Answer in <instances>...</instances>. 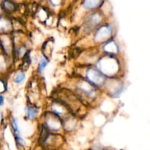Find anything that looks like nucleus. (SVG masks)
<instances>
[{
  "label": "nucleus",
  "instance_id": "aec40b11",
  "mask_svg": "<svg viewBox=\"0 0 150 150\" xmlns=\"http://www.w3.org/2000/svg\"><path fill=\"white\" fill-rule=\"evenodd\" d=\"M1 8L3 11L7 13H13L18 10L17 4L11 0H4L1 4Z\"/></svg>",
  "mask_w": 150,
  "mask_h": 150
},
{
  "label": "nucleus",
  "instance_id": "a878e982",
  "mask_svg": "<svg viewBox=\"0 0 150 150\" xmlns=\"http://www.w3.org/2000/svg\"><path fill=\"white\" fill-rule=\"evenodd\" d=\"M40 150H41V149H40Z\"/></svg>",
  "mask_w": 150,
  "mask_h": 150
},
{
  "label": "nucleus",
  "instance_id": "423d86ee",
  "mask_svg": "<svg viewBox=\"0 0 150 150\" xmlns=\"http://www.w3.org/2000/svg\"><path fill=\"white\" fill-rule=\"evenodd\" d=\"M72 74L81 76L100 91L103 90L107 81V78L95 65L75 64Z\"/></svg>",
  "mask_w": 150,
  "mask_h": 150
},
{
  "label": "nucleus",
  "instance_id": "b1692460",
  "mask_svg": "<svg viewBox=\"0 0 150 150\" xmlns=\"http://www.w3.org/2000/svg\"><path fill=\"white\" fill-rule=\"evenodd\" d=\"M2 11H3L2 8H1V7H0V16H1V13H2Z\"/></svg>",
  "mask_w": 150,
  "mask_h": 150
},
{
  "label": "nucleus",
  "instance_id": "ddd939ff",
  "mask_svg": "<svg viewBox=\"0 0 150 150\" xmlns=\"http://www.w3.org/2000/svg\"><path fill=\"white\" fill-rule=\"evenodd\" d=\"M12 34L0 35V48H1V53L13 59V60L14 42H13V38Z\"/></svg>",
  "mask_w": 150,
  "mask_h": 150
},
{
  "label": "nucleus",
  "instance_id": "1a4fd4ad",
  "mask_svg": "<svg viewBox=\"0 0 150 150\" xmlns=\"http://www.w3.org/2000/svg\"><path fill=\"white\" fill-rule=\"evenodd\" d=\"M43 110V106L39 104L26 102L23 108V117L27 122H38Z\"/></svg>",
  "mask_w": 150,
  "mask_h": 150
},
{
  "label": "nucleus",
  "instance_id": "412c9836",
  "mask_svg": "<svg viewBox=\"0 0 150 150\" xmlns=\"http://www.w3.org/2000/svg\"><path fill=\"white\" fill-rule=\"evenodd\" d=\"M7 89V83L3 79H0V94H3Z\"/></svg>",
  "mask_w": 150,
  "mask_h": 150
},
{
  "label": "nucleus",
  "instance_id": "4468645a",
  "mask_svg": "<svg viewBox=\"0 0 150 150\" xmlns=\"http://www.w3.org/2000/svg\"><path fill=\"white\" fill-rule=\"evenodd\" d=\"M50 61H51V59L39 52V58H38V63L36 64V70H35V74L38 77H41L46 67H48Z\"/></svg>",
  "mask_w": 150,
  "mask_h": 150
},
{
  "label": "nucleus",
  "instance_id": "f3484780",
  "mask_svg": "<svg viewBox=\"0 0 150 150\" xmlns=\"http://www.w3.org/2000/svg\"><path fill=\"white\" fill-rule=\"evenodd\" d=\"M13 64H14L13 59L7 57L2 53L0 54V74H4L9 72V69Z\"/></svg>",
  "mask_w": 150,
  "mask_h": 150
},
{
  "label": "nucleus",
  "instance_id": "2eb2a0df",
  "mask_svg": "<svg viewBox=\"0 0 150 150\" xmlns=\"http://www.w3.org/2000/svg\"><path fill=\"white\" fill-rule=\"evenodd\" d=\"M13 32V22L6 16H0V35H10Z\"/></svg>",
  "mask_w": 150,
  "mask_h": 150
},
{
  "label": "nucleus",
  "instance_id": "f257e3e1",
  "mask_svg": "<svg viewBox=\"0 0 150 150\" xmlns=\"http://www.w3.org/2000/svg\"><path fill=\"white\" fill-rule=\"evenodd\" d=\"M63 86L71 90L89 109L98 107L105 97L102 91L77 75L69 76Z\"/></svg>",
  "mask_w": 150,
  "mask_h": 150
},
{
  "label": "nucleus",
  "instance_id": "4be33fe9",
  "mask_svg": "<svg viewBox=\"0 0 150 150\" xmlns=\"http://www.w3.org/2000/svg\"><path fill=\"white\" fill-rule=\"evenodd\" d=\"M50 2L53 7H58L62 2V0H50Z\"/></svg>",
  "mask_w": 150,
  "mask_h": 150
},
{
  "label": "nucleus",
  "instance_id": "5701e85b",
  "mask_svg": "<svg viewBox=\"0 0 150 150\" xmlns=\"http://www.w3.org/2000/svg\"><path fill=\"white\" fill-rule=\"evenodd\" d=\"M4 103V97L2 94H0V108L3 106Z\"/></svg>",
  "mask_w": 150,
  "mask_h": 150
},
{
  "label": "nucleus",
  "instance_id": "9b49d317",
  "mask_svg": "<svg viewBox=\"0 0 150 150\" xmlns=\"http://www.w3.org/2000/svg\"><path fill=\"white\" fill-rule=\"evenodd\" d=\"M10 127L11 132L14 139L16 146L19 150H25L26 148V142L22 135L20 125L18 118L13 117L10 120Z\"/></svg>",
  "mask_w": 150,
  "mask_h": 150
},
{
  "label": "nucleus",
  "instance_id": "6ab92c4d",
  "mask_svg": "<svg viewBox=\"0 0 150 150\" xmlns=\"http://www.w3.org/2000/svg\"><path fill=\"white\" fill-rule=\"evenodd\" d=\"M53 48H54V41L51 40V38H50V39H47L46 40L44 41L40 48V52L51 59V56H52Z\"/></svg>",
  "mask_w": 150,
  "mask_h": 150
},
{
  "label": "nucleus",
  "instance_id": "9d476101",
  "mask_svg": "<svg viewBox=\"0 0 150 150\" xmlns=\"http://www.w3.org/2000/svg\"><path fill=\"white\" fill-rule=\"evenodd\" d=\"M81 120L74 114H70L64 118L62 120L64 136L67 137V136H72L77 133L81 128Z\"/></svg>",
  "mask_w": 150,
  "mask_h": 150
},
{
  "label": "nucleus",
  "instance_id": "f03ea898",
  "mask_svg": "<svg viewBox=\"0 0 150 150\" xmlns=\"http://www.w3.org/2000/svg\"><path fill=\"white\" fill-rule=\"evenodd\" d=\"M50 96L59 100L72 114L76 115L81 120L85 118L90 110L71 90L63 85L55 88Z\"/></svg>",
  "mask_w": 150,
  "mask_h": 150
},
{
  "label": "nucleus",
  "instance_id": "bb28decb",
  "mask_svg": "<svg viewBox=\"0 0 150 150\" xmlns=\"http://www.w3.org/2000/svg\"><path fill=\"white\" fill-rule=\"evenodd\" d=\"M0 1H1V0H0Z\"/></svg>",
  "mask_w": 150,
  "mask_h": 150
},
{
  "label": "nucleus",
  "instance_id": "39448f33",
  "mask_svg": "<svg viewBox=\"0 0 150 150\" xmlns=\"http://www.w3.org/2000/svg\"><path fill=\"white\" fill-rule=\"evenodd\" d=\"M38 136L37 143L41 150H64L67 137L64 134L52 133L47 131L38 124Z\"/></svg>",
  "mask_w": 150,
  "mask_h": 150
},
{
  "label": "nucleus",
  "instance_id": "20e7f679",
  "mask_svg": "<svg viewBox=\"0 0 150 150\" xmlns=\"http://www.w3.org/2000/svg\"><path fill=\"white\" fill-rule=\"evenodd\" d=\"M95 67L107 78L123 77V62L121 56L100 54Z\"/></svg>",
  "mask_w": 150,
  "mask_h": 150
},
{
  "label": "nucleus",
  "instance_id": "0eeeda50",
  "mask_svg": "<svg viewBox=\"0 0 150 150\" xmlns=\"http://www.w3.org/2000/svg\"><path fill=\"white\" fill-rule=\"evenodd\" d=\"M38 123L50 133L64 134L62 120L49 111L42 110Z\"/></svg>",
  "mask_w": 150,
  "mask_h": 150
},
{
  "label": "nucleus",
  "instance_id": "6e6552de",
  "mask_svg": "<svg viewBox=\"0 0 150 150\" xmlns=\"http://www.w3.org/2000/svg\"><path fill=\"white\" fill-rule=\"evenodd\" d=\"M125 82L123 77L107 79L102 92L104 96L111 100L119 99L125 90Z\"/></svg>",
  "mask_w": 150,
  "mask_h": 150
},
{
  "label": "nucleus",
  "instance_id": "7ed1b4c3",
  "mask_svg": "<svg viewBox=\"0 0 150 150\" xmlns=\"http://www.w3.org/2000/svg\"><path fill=\"white\" fill-rule=\"evenodd\" d=\"M117 28L113 23L105 21L98 26L90 35L76 40V42H81V45H75L81 48H87L90 47H99L112 38H116Z\"/></svg>",
  "mask_w": 150,
  "mask_h": 150
},
{
  "label": "nucleus",
  "instance_id": "393cba45",
  "mask_svg": "<svg viewBox=\"0 0 150 150\" xmlns=\"http://www.w3.org/2000/svg\"><path fill=\"white\" fill-rule=\"evenodd\" d=\"M86 150H90L89 149H86Z\"/></svg>",
  "mask_w": 150,
  "mask_h": 150
},
{
  "label": "nucleus",
  "instance_id": "f8f14e48",
  "mask_svg": "<svg viewBox=\"0 0 150 150\" xmlns=\"http://www.w3.org/2000/svg\"><path fill=\"white\" fill-rule=\"evenodd\" d=\"M99 50L101 54L121 56V46L116 38L109 40L99 46Z\"/></svg>",
  "mask_w": 150,
  "mask_h": 150
},
{
  "label": "nucleus",
  "instance_id": "a211bd4d",
  "mask_svg": "<svg viewBox=\"0 0 150 150\" xmlns=\"http://www.w3.org/2000/svg\"><path fill=\"white\" fill-rule=\"evenodd\" d=\"M103 4V0H83L82 7L87 12L95 11Z\"/></svg>",
  "mask_w": 150,
  "mask_h": 150
},
{
  "label": "nucleus",
  "instance_id": "dca6fc26",
  "mask_svg": "<svg viewBox=\"0 0 150 150\" xmlns=\"http://www.w3.org/2000/svg\"><path fill=\"white\" fill-rule=\"evenodd\" d=\"M26 79H27L26 72L18 68L17 70L13 72V75H12L11 81L15 86H21L22 85L26 83Z\"/></svg>",
  "mask_w": 150,
  "mask_h": 150
}]
</instances>
